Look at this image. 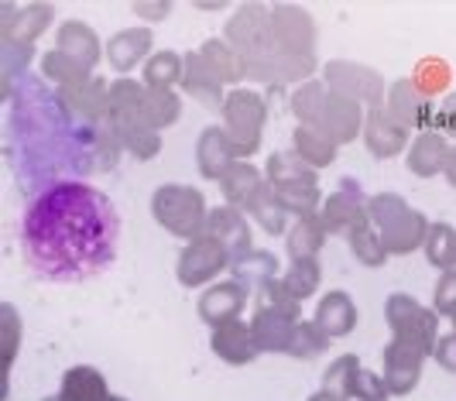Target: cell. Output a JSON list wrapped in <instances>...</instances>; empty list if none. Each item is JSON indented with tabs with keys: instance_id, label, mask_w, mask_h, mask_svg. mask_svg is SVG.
<instances>
[{
	"instance_id": "obj_1",
	"label": "cell",
	"mask_w": 456,
	"mask_h": 401,
	"mask_svg": "<svg viewBox=\"0 0 456 401\" xmlns=\"http://www.w3.org/2000/svg\"><path fill=\"white\" fill-rule=\"evenodd\" d=\"M117 206L86 182H55L24 206V261L48 282H86L114 265Z\"/></svg>"
}]
</instances>
